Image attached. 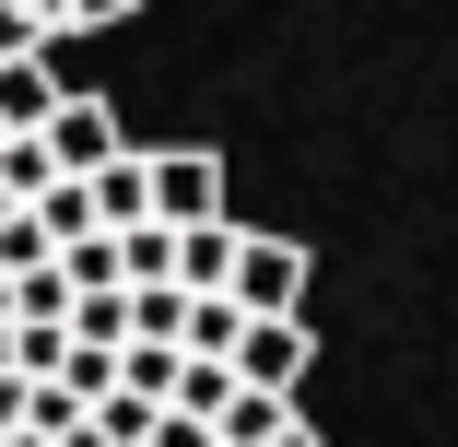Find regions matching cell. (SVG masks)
<instances>
[{
  "label": "cell",
  "instance_id": "1",
  "mask_svg": "<svg viewBox=\"0 0 458 447\" xmlns=\"http://www.w3.org/2000/svg\"><path fill=\"white\" fill-rule=\"evenodd\" d=\"M306 271H318V259H306V236H235V271H224V306L235 318H306Z\"/></svg>",
  "mask_w": 458,
  "mask_h": 447
},
{
  "label": "cell",
  "instance_id": "3",
  "mask_svg": "<svg viewBox=\"0 0 458 447\" xmlns=\"http://www.w3.org/2000/svg\"><path fill=\"white\" fill-rule=\"evenodd\" d=\"M141 176H153V224L165 236H189V224H224V153H141Z\"/></svg>",
  "mask_w": 458,
  "mask_h": 447
},
{
  "label": "cell",
  "instance_id": "10",
  "mask_svg": "<svg viewBox=\"0 0 458 447\" xmlns=\"http://www.w3.org/2000/svg\"><path fill=\"white\" fill-rule=\"evenodd\" d=\"M59 330H71L82 353H130V295H71Z\"/></svg>",
  "mask_w": 458,
  "mask_h": 447
},
{
  "label": "cell",
  "instance_id": "4",
  "mask_svg": "<svg viewBox=\"0 0 458 447\" xmlns=\"http://www.w3.org/2000/svg\"><path fill=\"white\" fill-rule=\"evenodd\" d=\"M36 142H47V165H59V176H95V165H118V153H130L106 95H59V118H47Z\"/></svg>",
  "mask_w": 458,
  "mask_h": 447
},
{
  "label": "cell",
  "instance_id": "6",
  "mask_svg": "<svg viewBox=\"0 0 458 447\" xmlns=\"http://www.w3.org/2000/svg\"><path fill=\"white\" fill-rule=\"evenodd\" d=\"M82 212H95V236L153 224V176H141V153H118V165H95V176H82Z\"/></svg>",
  "mask_w": 458,
  "mask_h": 447
},
{
  "label": "cell",
  "instance_id": "5",
  "mask_svg": "<svg viewBox=\"0 0 458 447\" xmlns=\"http://www.w3.org/2000/svg\"><path fill=\"white\" fill-rule=\"evenodd\" d=\"M59 59H0V142H36L47 118H59Z\"/></svg>",
  "mask_w": 458,
  "mask_h": 447
},
{
  "label": "cell",
  "instance_id": "11",
  "mask_svg": "<svg viewBox=\"0 0 458 447\" xmlns=\"http://www.w3.org/2000/svg\"><path fill=\"white\" fill-rule=\"evenodd\" d=\"M59 47V0H0V59H47Z\"/></svg>",
  "mask_w": 458,
  "mask_h": 447
},
{
  "label": "cell",
  "instance_id": "13",
  "mask_svg": "<svg viewBox=\"0 0 458 447\" xmlns=\"http://www.w3.org/2000/svg\"><path fill=\"white\" fill-rule=\"evenodd\" d=\"M141 0H59V36H106V24H130Z\"/></svg>",
  "mask_w": 458,
  "mask_h": 447
},
{
  "label": "cell",
  "instance_id": "14",
  "mask_svg": "<svg viewBox=\"0 0 458 447\" xmlns=\"http://www.w3.org/2000/svg\"><path fill=\"white\" fill-rule=\"evenodd\" d=\"M141 447H212V424H189V412H153V435Z\"/></svg>",
  "mask_w": 458,
  "mask_h": 447
},
{
  "label": "cell",
  "instance_id": "7",
  "mask_svg": "<svg viewBox=\"0 0 458 447\" xmlns=\"http://www.w3.org/2000/svg\"><path fill=\"white\" fill-rule=\"evenodd\" d=\"M235 212L224 224H189V236H176V295H224V271H235Z\"/></svg>",
  "mask_w": 458,
  "mask_h": 447
},
{
  "label": "cell",
  "instance_id": "2",
  "mask_svg": "<svg viewBox=\"0 0 458 447\" xmlns=\"http://www.w3.org/2000/svg\"><path fill=\"white\" fill-rule=\"evenodd\" d=\"M306 365H318V330H306V318H247L235 353H224V377H235V389H270V400H294Z\"/></svg>",
  "mask_w": 458,
  "mask_h": 447
},
{
  "label": "cell",
  "instance_id": "12",
  "mask_svg": "<svg viewBox=\"0 0 458 447\" xmlns=\"http://www.w3.org/2000/svg\"><path fill=\"white\" fill-rule=\"evenodd\" d=\"M153 412H165V400H141V389H106L82 424H95V447H141V435H153Z\"/></svg>",
  "mask_w": 458,
  "mask_h": 447
},
{
  "label": "cell",
  "instance_id": "15",
  "mask_svg": "<svg viewBox=\"0 0 458 447\" xmlns=\"http://www.w3.org/2000/svg\"><path fill=\"white\" fill-rule=\"evenodd\" d=\"M270 447H318V435H306V424H283V435H270Z\"/></svg>",
  "mask_w": 458,
  "mask_h": 447
},
{
  "label": "cell",
  "instance_id": "8",
  "mask_svg": "<svg viewBox=\"0 0 458 447\" xmlns=\"http://www.w3.org/2000/svg\"><path fill=\"white\" fill-rule=\"evenodd\" d=\"M235 330H247V318H235L224 295H176V353H189V365H224Z\"/></svg>",
  "mask_w": 458,
  "mask_h": 447
},
{
  "label": "cell",
  "instance_id": "9",
  "mask_svg": "<svg viewBox=\"0 0 458 447\" xmlns=\"http://www.w3.org/2000/svg\"><path fill=\"white\" fill-rule=\"evenodd\" d=\"M283 424H306V412H294V400H270V389H235V400L212 412V447H270Z\"/></svg>",
  "mask_w": 458,
  "mask_h": 447
}]
</instances>
